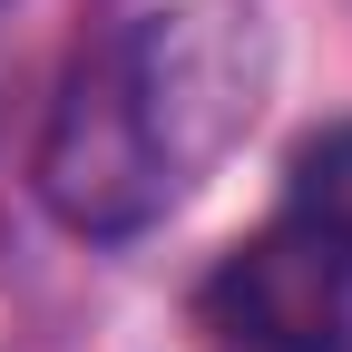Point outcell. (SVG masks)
Instances as JSON below:
<instances>
[{"mask_svg":"<svg viewBox=\"0 0 352 352\" xmlns=\"http://www.w3.org/2000/svg\"><path fill=\"white\" fill-rule=\"evenodd\" d=\"M196 314L226 352H352V235L284 206L206 274Z\"/></svg>","mask_w":352,"mask_h":352,"instance_id":"2","label":"cell"},{"mask_svg":"<svg viewBox=\"0 0 352 352\" xmlns=\"http://www.w3.org/2000/svg\"><path fill=\"white\" fill-rule=\"evenodd\" d=\"M274 98L264 0H157L108 30L39 127V206L88 245H127L226 166Z\"/></svg>","mask_w":352,"mask_h":352,"instance_id":"1","label":"cell"},{"mask_svg":"<svg viewBox=\"0 0 352 352\" xmlns=\"http://www.w3.org/2000/svg\"><path fill=\"white\" fill-rule=\"evenodd\" d=\"M284 206H294V215H314V226H333V235H352V118H333L323 138H303V147H294Z\"/></svg>","mask_w":352,"mask_h":352,"instance_id":"3","label":"cell"}]
</instances>
